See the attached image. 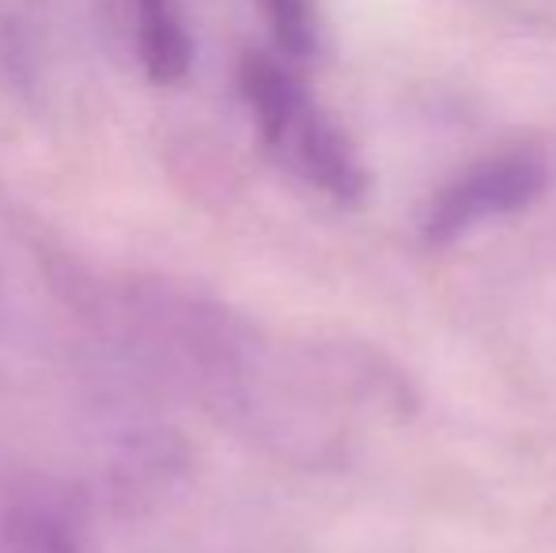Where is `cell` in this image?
Instances as JSON below:
<instances>
[{
  "label": "cell",
  "instance_id": "6da1fadb",
  "mask_svg": "<svg viewBox=\"0 0 556 553\" xmlns=\"http://www.w3.org/2000/svg\"><path fill=\"white\" fill-rule=\"evenodd\" d=\"M239 84L265 148L292 175L318 186L330 198L349 201L364 193V171L349 140L280 61L250 53L239 68Z\"/></svg>",
  "mask_w": 556,
  "mask_h": 553
},
{
  "label": "cell",
  "instance_id": "7a4b0ae2",
  "mask_svg": "<svg viewBox=\"0 0 556 553\" xmlns=\"http://www.w3.org/2000/svg\"><path fill=\"white\" fill-rule=\"evenodd\" d=\"M542 186L545 167L530 152H511L477 163L458 183L446 186L435 198V205L428 209L425 239L428 243H451V239L466 236L477 224L519 213L542 193Z\"/></svg>",
  "mask_w": 556,
  "mask_h": 553
},
{
  "label": "cell",
  "instance_id": "3957f363",
  "mask_svg": "<svg viewBox=\"0 0 556 553\" xmlns=\"http://www.w3.org/2000/svg\"><path fill=\"white\" fill-rule=\"evenodd\" d=\"M132 46L152 84L186 80L193 65V38L178 0H132Z\"/></svg>",
  "mask_w": 556,
  "mask_h": 553
},
{
  "label": "cell",
  "instance_id": "277c9868",
  "mask_svg": "<svg viewBox=\"0 0 556 553\" xmlns=\"http://www.w3.org/2000/svg\"><path fill=\"white\" fill-rule=\"evenodd\" d=\"M0 553H84V546L53 508L23 504L0 524Z\"/></svg>",
  "mask_w": 556,
  "mask_h": 553
},
{
  "label": "cell",
  "instance_id": "5b68a950",
  "mask_svg": "<svg viewBox=\"0 0 556 553\" xmlns=\"http://www.w3.org/2000/svg\"><path fill=\"white\" fill-rule=\"evenodd\" d=\"M262 4L273 23V35H277L280 50L288 58H307L318 38L315 0H262Z\"/></svg>",
  "mask_w": 556,
  "mask_h": 553
}]
</instances>
